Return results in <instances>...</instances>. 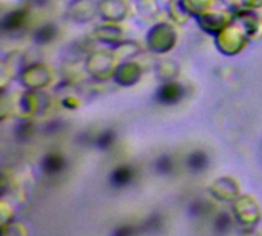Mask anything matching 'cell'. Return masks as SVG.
I'll use <instances>...</instances> for the list:
<instances>
[{
	"mask_svg": "<svg viewBox=\"0 0 262 236\" xmlns=\"http://www.w3.org/2000/svg\"><path fill=\"white\" fill-rule=\"evenodd\" d=\"M130 178V170L127 167H120L114 172L112 175V180L117 183V184H126V181Z\"/></svg>",
	"mask_w": 262,
	"mask_h": 236,
	"instance_id": "6da1fadb",
	"label": "cell"
},
{
	"mask_svg": "<svg viewBox=\"0 0 262 236\" xmlns=\"http://www.w3.org/2000/svg\"><path fill=\"white\" fill-rule=\"evenodd\" d=\"M206 160H204V155H201V154H195V155H192V158H190V166H193V167H200V166H203V163H204Z\"/></svg>",
	"mask_w": 262,
	"mask_h": 236,
	"instance_id": "7a4b0ae2",
	"label": "cell"
}]
</instances>
